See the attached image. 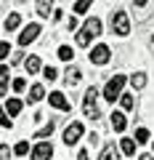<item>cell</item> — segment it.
I'll use <instances>...</instances> for the list:
<instances>
[{
  "label": "cell",
  "instance_id": "1",
  "mask_svg": "<svg viewBox=\"0 0 154 160\" xmlns=\"http://www.w3.org/2000/svg\"><path fill=\"white\" fill-rule=\"evenodd\" d=\"M125 75H112V78L106 80V86H104V99H106V102H117V99L122 96V86H125Z\"/></svg>",
  "mask_w": 154,
  "mask_h": 160
},
{
  "label": "cell",
  "instance_id": "2",
  "mask_svg": "<svg viewBox=\"0 0 154 160\" xmlns=\"http://www.w3.org/2000/svg\"><path fill=\"white\" fill-rule=\"evenodd\" d=\"M82 112H85V118H91V120H96L98 115V88L96 86H91L85 91V99H82Z\"/></svg>",
  "mask_w": 154,
  "mask_h": 160
},
{
  "label": "cell",
  "instance_id": "3",
  "mask_svg": "<svg viewBox=\"0 0 154 160\" xmlns=\"http://www.w3.org/2000/svg\"><path fill=\"white\" fill-rule=\"evenodd\" d=\"M112 32L120 35V38H128L130 35V16L125 11H114L112 13Z\"/></svg>",
  "mask_w": 154,
  "mask_h": 160
},
{
  "label": "cell",
  "instance_id": "4",
  "mask_svg": "<svg viewBox=\"0 0 154 160\" xmlns=\"http://www.w3.org/2000/svg\"><path fill=\"white\" fill-rule=\"evenodd\" d=\"M133 13H136V22L143 24L154 16V0H133Z\"/></svg>",
  "mask_w": 154,
  "mask_h": 160
},
{
  "label": "cell",
  "instance_id": "5",
  "mask_svg": "<svg viewBox=\"0 0 154 160\" xmlns=\"http://www.w3.org/2000/svg\"><path fill=\"white\" fill-rule=\"evenodd\" d=\"M82 133H85V128H82L80 120H74V123H69L67 128H64V144L67 147H72V144H77L82 139Z\"/></svg>",
  "mask_w": 154,
  "mask_h": 160
},
{
  "label": "cell",
  "instance_id": "6",
  "mask_svg": "<svg viewBox=\"0 0 154 160\" xmlns=\"http://www.w3.org/2000/svg\"><path fill=\"white\" fill-rule=\"evenodd\" d=\"M43 32V27L37 22H32V24H27V27L21 29V35H19V46H29V43H35L37 40V35Z\"/></svg>",
  "mask_w": 154,
  "mask_h": 160
},
{
  "label": "cell",
  "instance_id": "7",
  "mask_svg": "<svg viewBox=\"0 0 154 160\" xmlns=\"http://www.w3.org/2000/svg\"><path fill=\"white\" fill-rule=\"evenodd\" d=\"M109 56H112L109 46H104V43H101V46H96L91 51V56H88V59H91L93 64H98V67H104V64H109Z\"/></svg>",
  "mask_w": 154,
  "mask_h": 160
},
{
  "label": "cell",
  "instance_id": "8",
  "mask_svg": "<svg viewBox=\"0 0 154 160\" xmlns=\"http://www.w3.org/2000/svg\"><path fill=\"white\" fill-rule=\"evenodd\" d=\"M51 158H53L51 142H37L32 147V160H51Z\"/></svg>",
  "mask_w": 154,
  "mask_h": 160
},
{
  "label": "cell",
  "instance_id": "9",
  "mask_svg": "<svg viewBox=\"0 0 154 160\" xmlns=\"http://www.w3.org/2000/svg\"><path fill=\"white\" fill-rule=\"evenodd\" d=\"M48 102H51V107H56V109H61V112H69V109H72V104L67 102V96H64L61 91H53L51 96H48Z\"/></svg>",
  "mask_w": 154,
  "mask_h": 160
},
{
  "label": "cell",
  "instance_id": "10",
  "mask_svg": "<svg viewBox=\"0 0 154 160\" xmlns=\"http://www.w3.org/2000/svg\"><path fill=\"white\" fill-rule=\"evenodd\" d=\"M82 80V72H80V67H67V72H64V83H67L69 88H74L77 83Z\"/></svg>",
  "mask_w": 154,
  "mask_h": 160
},
{
  "label": "cell",
  "instance_id": "11",
  "mask_svg": "<svg viewBox=\"0 0 154 160\" xmlns=\"http://www.w3.org/2000/svg\"><path fill=\"white\" fill-rule=\"evenodd\" d=\"M82 29H85V32L91 35V38H98V35H101V29H104V24H101V19L91 16V19H88L85 24H82Z\"/></svg>",
  "mask_w": 154,
  "mask_h": 160
},
{
  "label": "cell",
  "instance_id": "12",
  "mask_svg": "<svg viewBox=\"0 0 154 160\" xmlns=\"http://www.w3.org/2000/svg\"><path fill=\"white\" fill-rule=\"evenodd\" d=\"M98 160H120V147L117 144H106L98 155Z\"/></svg>",
  "mask_w": 154,
  "mask_h": 160
},
{
  "label": "cell",
  "instance_id": "13",
  "mask_svg": "<svg viewBox=\"0 0 154 160\" xmlns=\"http://www.w3.org/2000/svg\"><path fill=\"white\" fill-rule=\"evenodd\" d=\"M109 120H112V128L117 133H122L128 128V120H125V115H122V112H112V118H109Z\"/></svg>",
  "mask_w": 154,
  "mask_h": 160
},
{
  "label": "cell",
  "instance_id": "14",
  "mask_svg": "<svg viewBox=\"0 0 154 160\" xmlns=\"http://www.w3.org/2000/svg\"><path fill=\"white\" fill-rule=\"evenodd\" d=\"M51 13H53V0H37V16L51 19Z\"/></svg>",
  "mask_w": 154,
  "mask_h": 160
},
{
  "label": "cell",
  "instance_id": "15",
  "mask_svg": "<svg viewBox=\"0 0 154 160\" xmlns=\"http://www.w3.org/2000/svg\"><path fill=\"white\" fill-rule=\"evenodd\" d=\"M43 96H45V88H43L40 83H35V86L29 88V99H27V102H29V104H37Z\"/></svg>",
  "mask_w": 154,
  "mask_h": 160
},
{
  "label": "cell",
  "instance_id": "16",
  "mask_svg": "<svg viewBox=\"0 0 154 160\" xmlns=\"http://www.w3.org/2000/svg\"><path fill=\"white\" fill-rule=\"evenodd\" d=\"M24 69H27L29 75L40 72V69H43V64H40V56H29V59H24Z\"/></svg>",
  "mask_w": 154,
  "mask_h": 160
},
{
  "label": "cell",
  "instance_id": "17",
  "mask_svg": "<svg viewBox=\"0 0 154 160\" xmlns=\"http://www.w3.org/2000/svg\"><path fill=\"white\" fill-rule=\"evenodd\" d=\"M19 112H21V99H8L6 102V115L8 118H16Z\"/></svg>",
  "mask_w": 154,
  "mask_h": 160
},
{
  "label": "cell",
  "instance_id": "18",
  "mask_svg": "<svg viewBox=\"0 0 154 160\" xmlns=\"http://www.w3.org/2000/svg\"><path fill=\"white\" fill-rule=\"evenodd\" d=\"M146 78H149L146 72H133V75H130V86L136 88V91H141V88L146 86Z\"/></svg>",
  "mask_w": 154,
  "mask_h": 160
},
{
  "label": "cell",
  "instance_id": "19",
  "mask_svg": "<svg viewBox=\"0 0 154 160\" xmlns=\"http://www.w3.org/2000/svg\"><path fill=\"white\" fill-rule=\"evenodd\" d=\"M3 27H6V32H13V29H19V27H21V13H11V16L6 19V24H3Z\"/></svg>",
  "mask_w": 154,
  "mask_h": 160
},
{
  "label": "cell",
  "instance_id": "20",
  "mask_svg": "<svg viewBox=\"0 0 154 160\" xmlns=\"http://www.w3.org/2000/svg\"><path fill=\"white\" fill-rule=\"evenodd\" d=\"M8 64H0V96H6V91H8Z\"/></svg>",
  "mask_w": 154,
  "mask_h": 160
},
{
  "label": "cell",
  "instance_id": "21",
  "mask_svg": "<svg viewBox=\"0 0 154 160\" xmlns=\"http://www.w3.org/2000/svg\"><path fill=\"white\" fill-rule=\"evenodd\" d=\"M120 152L136 155V139H120Z\"/></svg>",
  "mask_w": 154,
  "mask_h": 160
},
{
  "label": "cell",
  "instance_id": "22",
  "mask_svg": "<svg viewBox=\"0 0 154 160\" xmlns=\"http://www.w3.org/2000/svg\"><path fill=\"white\" fill-rule=\"evenodd\" d=\"M53 131H56V123H53V120H51V123H45V126H43L40 131L35 133V139H48V136H51Z\"/></svg>",
  "mask_w": 154,
  "mask_h": 160
},
{
  "label": "cell",
  "instance_id": "23",
  "mask_svg": "<svg viewBox=\"0 0 154 160\" xmlns=\"http://www.w3.org/2000/svg\"><path fill=\"white\" fill-rule=\"evenodd\" d=\"M120 104H122V109H133V107H136V96H133V93H122Z\"/></svg>",
  "mask_w": 154,
  "mask_h": 160
},
{
  "label": "cell",
  "instance_id": "24",
  "mask_svg": "<svg viewBox=\"0 0 154 160\" xmlns=\"http://www.w3.org/2000/svg\"><path fill=\"white\" fill-rule=\"evenodd\" d=\"M91 35H88L85 32V29H80V32H77V46H80V48H88V46H91Z\"/></svg>",
  "mask_w": 154,
  "mask_h": 160
},
{
  "label": "cell",
  "instance_id": "25",
  "mask_svg": "<svg viewBox=\"0 0 154 160\" xmlns=\"http://www.w3.org/2000/svg\"><path fill=\"white\" fill-rule=\"evenodd\" d=\"M72 56H74V51L69 46H61L58 48V59H61V62H72Z\"/></svg>",
  "mask_w": 154,
  "mask_h": 160
},
{
  "label": "cell",
  "instance_id": "26",
  "mask_svg": "<svg viewBox=\"0 0 154 160\" xmlns=\"http://www.w3.org/2000/svg\"><path fill=\"white\" fill-rule=\"evenodd\" d=\"M91 6H93V0H77L74 3V13H85Z\"/></svg>",
  "mask_w": 154,
  "mask_h": 160
},
{
  "label": "cell",
  "instance_id": "27",
  "mask_svg": "<svg viewBox=\"0 0 154 160\" xmlns=\"http://www.w3.org/2000/svg\"><path fill=\"white\" fill-rule=\"evenodd\" d=\"M11 155H13V149L8 144H0V160H11Z\"/></svg>",
  "mask_w": 154,
  "mask_h": 160
},
{
  "label": "cell",
  "instance_id": "28",
  "mask_svg": "<svg viewBox=\"0 0 154 160\" xmlns=\"http://www.w3.org/2000/svg\"><path fill=\"white\" fill-rule=\"evenodd\" d=\"M146 139H149V131H146V128H138V131H136V144H143Z\"/></svg>",
  "mask_w": 154,
  "mask_h": 160
},
{
  "label": "cell",
  "instance_id": "29",
  "mask_svg": "<svg viewBox=\"0 0 154 160\" xmlns=\"http://www.w3.org/2000/svg\"><path fill=\"white\" fill-rule=\"evenodd\" d=\"M43 75H45V80H56V78H58L56 67H43Z\"/></svg>",
  "mask_w": 154,
  "mask_h": 160
},
{
  "label": "cell",
  "instance_id": "30",
  "mask_svg": "<svg viewBox=\"0 0 154 160\" xmlns=\"http://www.w3.org/2000/svg\"><path fill=\"white\" fill-rule=\"evenodd\" d=\"M24 88H27V80H24V78H16V80H13V91H16V93H21Z\"/></svg>",
  "mask_w": 154,
  "mask_h": 160
},
{
  "label": "cell",
  "instance_id": "31",
  "mask_svg": "<svg viewBox=\"0 0 154 160\" xmlns=\"http://www.w3.org/2000/svg\"><path fill=\"white\" fill-rule=\"evenodd\" d=\"M13 152H16V155H27V152H29V144H27V142H19L16 147H13Z\"/></svg>",
  "mask_w": 154,
  "mask_h": 160
},
{
  "label": "cell",
  "instance_id": "32",
  "mask_svg": "<svg viewBox=\"0 0 154 160\" xmlns=\"http://www.w3.org/2000/svg\"><path fill=\"white\" fill-rule=\"evenodd\" d=\"M0 126L3 128H11V120H8V115H6V109L0 107Z\"/></svg>",
  "mask_w": 154,
  "mask_h": 160
},
{
  "label": "cell",
  "instance_id": "33",
  "mask_svg": "<svg viewBox=\"0 0 154 160\" xmlns=\"http://www.w3.org/2000/svg\"><path fill=\"white\" fill-rule=\"evenodd\" d=\"M8 53H11V46H8V43H0V64H3V59H6Z\"/></svg>",
  "mask_w": 154,
  "mask_h": 160
},
{
  "label": "cell",
  "instance_id": "34",
  "mask_svg": "<svg viewBox=\"0 0 154 160\" xmlns=\"http://www.w3.org/2000/svg\"><path fill=\"white\" fill-rule=\"evenodd\" d=\"M21 56H24V53H13V59H11V64H21Z\"/></svg>",
  "mask_w": 154,
  "mask_h": 160
},
{
  "label": "cell",
  "instance_id": "35",
  "mask_svg": "<svg viewBox=\"0 0 154 160\" xmlns=\"http://www.w3.org/2000/svg\"><path fill=\"white\" fill-rule=\"evenodd\" d=\"M77 160H91V158H88V149H80V155H77Z\"/></svg>",
  "mask_w": 154,
  "mask_h": 160
},
{
  "label": "cell",
  "instance_id": "36",
  "mask_svg": "<svg viewBox=\"0 0 154 160\" xmlns=\"http://www.w3.org/2000/svg\"><path fill=\"white\" fill-rule=\"evenodd\" d=\"M138 160H154V155H141Z\"/></svg>",
  "mask_w": 154,
  "mask_h": 160
},
{
  "label": "cell",
  "instance_id": "37",
  "mask_svg": "<svg viewBox=\"0 0 154 160\" xmlns=\"http://www.w3.org/2000/svg\"><path fill=\"white\" fill-rule=\"evenodd\" d=\"M152 149H154V144H152Z\"/></svg>",
  "mask_w": 154,
  "mask_h": 160
}]
</instances>
